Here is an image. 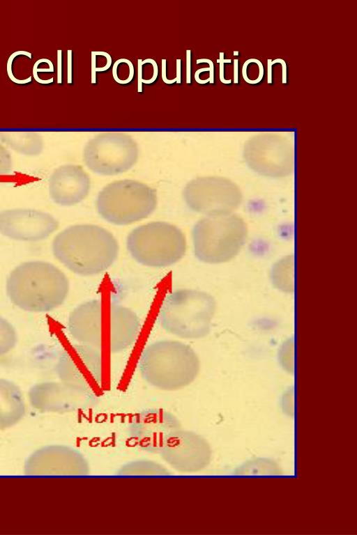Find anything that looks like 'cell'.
Wrapping results in <instances>:
<instances>
[{"label":"cell","instance_id":"23","mask_svg":"<svg viewBox=\"0 0 357 535\" xmlns=\"http://www.w3.org/2000/svg\"><path fill=\"white\" fill-rule=\"evenodd\" d=\"M21 54L22 55H24V56H27L30 59L31 58V54L30 52H26V51H24V50H20V51H17V52L13 53L10 56V57H9V59L8 60V63H7V72H8L9 78L13 82H15L16 84H26V83H28V82L31 81V76L29 77V78H26L25 79L19 80L17 78H15V76L13 75L12 68H11L13 61L14 58L16 56L21 55Z\"/></svg>","mask_w":357,"mask_h":535},{"label":"cell","instance_id":"33","mask_svg":"<svg viewBox=\"0 0 357 535\" xmlns=\"http://www.w3.org/2000/svg\"><path fill=\"white\" fill-rule=\"evenodd\" d=\"M96 55L91 52V83L95 84L96 82Z\"/></svg>","mask_w":357,"mask_h":535},{"label":"cell","instance_id":"11","mask_svg":"<svg viewBox=\"0 0 357 535\" xmlns=\"http://www.w3.org/2000/svg\"><path fill=\"white\" fill-rule=\"evenodd\" d=\"M159 454L172 468L183 474L203 470L211 460L208 442L198 433L182 428L167 438Z\"/></svg>","mask_w":357,"mask_h":535},{"label":"cell","instance_id":"3","mask_svg":"<svg viewBox=\"0 0 357 535\" xmlns=\"http://www.w3.org/2000/svg\"><path fill=\"white\" fill-rule=\"evenodd\" d=\"M138 369L142 378L152 387L176 391L190 385L200 369L199 357L189 345L177 340H160L146 346Z\"/></svg>","mask_w":357,"mask_h":535},{"label":"cell","instance_id":"19","mask_svg":"<svg viewBox=\"0 0 357 535\" xmlns=\"http://www.w3.org/2000/svg\"><path fill=\"white\" fill-rule=\"evenodd\" d=\"M25 414L20 389L14 382L0 378V430L18 423Z\"/></svg>","mask_w":357,"mask_h":535},{"label":"cell","instance_id":"30","mask_svg":"<svg viewBox=\"0 0 357 535\" xmlns=\"http://www.w3.org/2000/svg\"><path fill=\"white\" fill-rule=\"evenodd\" d=\"M191 51L190 49L186 50V83L190 84L191 82Z\"/></svg>","mask_w":357,"mask_h":535},{"label":"cell","instance_id":"9","mask_svg":"<svg viewBox=\"0 0 357 535\" xmlns=\"http://www.w3.org/2000/svg\"><path fill=\"white\" fill-rule=\"evenodd\" d=\"M183 197L190 210L212 216L232 213L243 196L239 187L226 178L202 176L185 185Z\"/></svg>","mask_w":357,"mask_h":535},{"label":"cell","instance_id":"16","mask_svg":"<svg viewBox=\"0 0 357 535\" xmlns=\"http://www.w3.org/2000/svg\"><path fill=\"white\" fill-rule=\"evenodd\" d=\"M29 399L40 412H69L86 407L95 398L60 381L34 385L29 391Z\"/></svg>","mask_w":357,"mask_h":535},{"label":"cell","instance_id":"7","mask_svg":"<svg viewBox=\"0 0 357 535\" xmlns=\"http://www.w3.org/2000/svg\"><path fill=\"white\" fill-rule=\"evenodd\" d=\"M157 203L155 189L130 179L107 184L96 200L100 216L115 225H127L145 219L155 210Z\"/></svg>","mask_w":357,"mask_h":535},{"label":"cell","instance_id":"24","mask_svg":"<svg viewBox=\"0 0 357 535\" xmlns=\"http://www.w3.org/2000/svg\"><path fill=\"white\" fill-rule=\"evenodd\" d=\"M13 169L12 160L9 153L0 145V176L10 173Z\"/></svg>","mask_w":357,"mask_h":535},{"label":"cell","instance_id":"14","mask_svg":"<svg viewBox=\"0 0 357 535\" xmlns=\"http://www.w3.org/2000/svg\"><path fill=\"white\" fill-rule=\"evenodd\" d=\"M90 472L85 457L67 446L51 445L33 453L24 465L28 475L84 476Z\"/></svg>","mask_w":357,"mask_h":535},{"label":"cell","instance_id":"6","mask_svg":"<svg viewBox=\"0 0 357 535\" xmlns=\"http://www.w3.org/2000/svg\"><path fill=\"white\" fill-rule=\"evenodd\" d=\"M127 249L138 263L165 268L179 261L186 251V239L176 226L166 222H151L132 229L126 238Z\"/></svg>","mask_w":357,"mask_h":535},{"label":"cell","instance_id":"22","mask_svg":"<svg viewBox=\"0 0 357 535\" xmlns=\"http://www.w3.org/2000/svg\"><path fill=\"white\" fill-rule=\"evenodd\" d=\"M197 64L200 63H208V68H200L195 73V79L198 84H204L209 82L213 83V63L208 59H199L197 60Z\"/></svg>","mask_w":357,"mask_h":535},{"label":"cell","instance_id":"36","mask_svg":"<svg viewBox=\"0 0 357 535\" xmlns=\"http://www.w3.org/2000/svg\"><path fill=\"white\" fill-rule=\"evenodd\" d=\"M272 60H267V82L268 84L272 83Z\"/></svg>","mask_w":357,"mask_h":535},{"label":"cell","instance_id":"17","mask_svg":"<svg viewBox=\"0 0 357 535\" xmlns=\"http://www.w3.org/2000/svg\"><path fill=\"white\" fill-rule=\"evenodd\" d=\"M90 189V177L79 165H62L51 173L48 180L50 197L61 206L80 203L88 196Z\"/></svg>","mask_w":357,"mask_h":535},{"label":"cell","instance_id":"25","mask_svg":"<svg viewBox=\"0 0 357 535\" xmlns=\"http://www.w3.org/2000/svg\"><path fill=\"white\" fill-rule=\"evenodd\" d=\"M231 59H225L224 53L220 52V59H217V62L220 63V80L223 84H230L231 82V79L226 80L224 77V63H231Z\"/></svg>","mask_w":357,"mask_h":535},{"label":"cell","instance_id":"34","mask_svg":"<svg viewBox=\"0 0 357 535\" xmlns=\"http://www.w3.org/2000/svg\"><path fill=\"white\" fill-rule=\"evenodd\" d=\"M275 63H280L282 64V83L286 84L287 83V65L285 61L282 59H276L273 61H272V64H274Z\"/></svg>","mask_w":357,"mask_h":535},{"label":"cell","instance_id":"32","mask_svg":"<svg viewBox=\"0 0 357 535\" xmlns=\"http://www.w3.org/2000/svg\"><path fill=\"white\" fill-rule=\"evenodd\" d=\"M162 81L167 84H171L176 82V78L173 79H167L166 77V59H162Z\"/></svg>","mask_w":357,"mask_h":535},{"label":"cell","instance_id":"28","mask_svg":"<svg viewBox=\"0 0 357 535\" xmlns=\"http://www.w3.org/2000/svg\"><path fill=\"white\" fill-rule=\"evenodd\" d=\"M62 51L61 49L57 50V82L61 84L62 82Z\"/></svg>","mask_w":357,"mask_h":535},{"label":"cell","instance_id":"18","mask_svg":"<svg viewBox=\"0 0 357 535\" xmlns=\"http://www.w3.org/2000/svg\"><path fill=\"white\" fill-rule=\"evenodd\" d=\"M141 329V321L130 308L112 303L107 309L105 343L113 353H120L135 342Z\"/></svg>","mask_w":357,"mask_h":535},{"label":"cell","instance_id":"37","mask_svg":"<svg viewBox=\"0 0 357 535\" xmlns=\"http://www.w3.org/2000/svg\"><path fill=\"white\" fill-rule=\"evenodd\" d=\"M238 59L234 60V82L238 83Z\"/></svg>","mask_w":357,"mask_h":535},{"label":"cell","instance_id":"13","mask_svg":"<svg viewBox=\"0 0 357 535\" xmlns=\"http://www.w3.org/2000/svg\"><path fill=\"white\" fill-rule=\"evenodd\" d=\"M59 222L50 213L33 208H12L0 212V233L21 242H39L54 233Z\"/></svg>","mask_w":357,"mask_h":535},{"label":"cell","instance_id":"21","mask_svg":"<svg viewBox=\"0 0 357 535\" xmlns=\"http://www.w3.org/2000/svg\"><path fill=\"white\" fill-rule=\"evenodd\" d=\"M17 332L13 325L0 316V356L6 355L16 346Z\"/></svg>","mask_w":357,"mask_h":535},{"label":"cell","instance_id":"31","mask_svg":"<svg viewBox=\"0 0 357 535\" xmlns=\"http://www.w3.org/2000/svg\"><path fill=\"white\" fill-rule=\"evenodd\" d=\"M142 60L139 59L137 60V66H138V75H137V91L138 92H142Z\"/></svg>","mask_w":357,"mask_h":535},{"label":"cell","instance_id":"27","mask_svg":"<svg viewBox=\"0 0 357 535\" xmlns=\"http://www.w3.org/2000/svg\"><path fill=\"white\" fill-rule=\"evenodd\" d=\"M93 52V54L96 56H97V55H102V56H104L107 59V63H106V65L104 67H98V68H96V71H98V72L105 71V70H107L110 67V65L112 64L111 56L108 53H107L105 52Z\"/></svg>","mask_w":357,"mask_h":535},{"label":"cell","instance_id":"10","mask_svg":"<svg viewBox=\"0 0 357 535\" xmlns=\"http://www.w3.org/2000/svg\"><path fill=\"white\" fill-rule=\"evenodd\" d=\"M135 141L121 133H105L91 139L84 150V160L93 172L104 176L122 173L137 162Z\"/></svg>","mask_w":357,"mask_h":535},{"label":"cell","instance_id":"4","mask_svg":"<svg viewBox=\"0 0 357 535\" xmlns=\"http://www.w3.org/2000/svg\"><path fill=\"white\" fill-rule=\"evenodd\" d=\"M215 309V300L209 293L196 289H176L165 296L158 320L172 335L183 339H199L210 333Z\"/></svg>","mask_w":357,"mask_h":535},{"label":"cell","instance_id":"5","mask_svg":"<svg viewBox=\"0 0 357 535\" xmlns=\"http://www.w3.org/2000/svg\"><path fill=\"white\" fill-rule=\"evenodd\" d=\"M247 235L245 222L236 214L206 216L192 228L195 256L205 263L227 262L238 254Z\"/></svg>","mask_w":357,"mask_h":535},{"label":"cell","instance_id":"12","mask_svg":"<svg viewBox=\"0 0 357 535\" xmlns=\"http://www.w3.org/2000/svg\"><path fill=\"white\" fill-rule=\"evenodd\" d=\"M181 428L180 421L172 412L162 408H150L132 417L128 435L139 449L159 454L167 438Z\"/></svg>","mask_w":357,"mask_h":535},{"label":"cell","instance_id":"20","mask_svg":"<svg viewBox=\"0 0 357 535\" xmlns=\"http://www.w3.org/2000/svg\"><path fill=\"white\" fill-rule=\"evenodd\" d=\"M118 474L124 476H164L170 472L162 465L150 460H136L123 465Z\"/></svg>","mask_w":357,"mask_h":535},{"label":"cell","instance_id":"8","mask_svg":"<svg viewBox=\"0 0 357 535\" xmlns=\"http://www.w3.org/2000/svg\"><path fill=\"white\" fill-rule=\"evenodd\" d=\"M56 373L60 381L96 398L103 387L101 349L77 343L59 356Z\"/></svg>","mask_w":357,"mask_h":535},{"label":"cell","instance_id":"38","mask_svg":"<svg viewBox=\"0 0 357 535\" xmlns=\"http://www.w3.org/2000/svg\"><path fill=\"white\" fill-rule=\"evenodd\" d=\"M234 56H238V51H234Z\"/></svg>","mask_w":357,"mask_h":535},{"label":"cell","instance_id":"26","mask_svg":"<svg viewBox=\"0 0 357 535\" xmlns=\"http://www.w3.org/2000/svg\"><path fill=\"white\" fill-rule=\"evenodd\" d=\"M146 63H150L152 64V65L153 67V75L151 79H149V80H146V79H143L142 83H144V84H151L157 78L158 72V65H157L156 62L153 59H146L142 61V64H144Z\"/></svg>","mask_w":357,"mask_h":535},{"label":"cell","instance_id":"35","mask_svg":"<svg viewBox=\"0 0 357 535\" xmlns=\"http://www.w3.org/2000/svg\"><path fill=\"white\" fill-rule=\"evenodd\" d=\"M181 59H178L176 61V83L180 84L181 82Z\"/></svg>","mask_w":357,"mask_h":535},{"label":"cell","instance_id":"2","mask_svg":"<svg viewBox=\"0 0 357 535\" xmlns=\"http://www.w3.org/2000/svg\"><path fill=\"white\" fill-rule=\"evenodd\" d=\"M6 293L18 308L29 312H47L66 300L70 284L66 275L54 264L43 261L22 263L6 279Z\"/></svg>","mask_w":357,"mask_h":535},{"label":"cell","instance_id":"29","mask_svg":"<svg viewBox=\"0 0 357 535\" xmlns=\"http://www.w3.org/2000/svg\"><path fill=\"white\" fill-rule=\"evenodd\" d=\"M67 82L68 84L72 83V50L67 52Z\"/></svg>","mask_w":357,"mask_h":535},{"label":"cell","instance_id":"15","mask_svg":"<svg viewBox=\"0 0 357 535\" xmlns=\"http://www.w3.org/2000/svg\"><path fill=\"white\" fill-rule=\"evenodd\" d=\"M107 309L99 299L85 301L69 314L67 327L78 343L99 349L105 344Z\"/></svg>","mask_w":357,"mask_h":535},{"label":"cell","instance_id":"1","mask_svg":"<svg viewBox=\"0 0 357 535\" xmlns=\"http://www.w3.org/2000/svg\"><path fill=\"white\" fill-rule=\"evenodd\" d=\"M52 251L54 256L73 273L93 276L113 265L119 247L112 233L105 228L82 224L60 231L53 239Z\"/></svg>","mask_w":357,"mask_h":535}]
</instances>
